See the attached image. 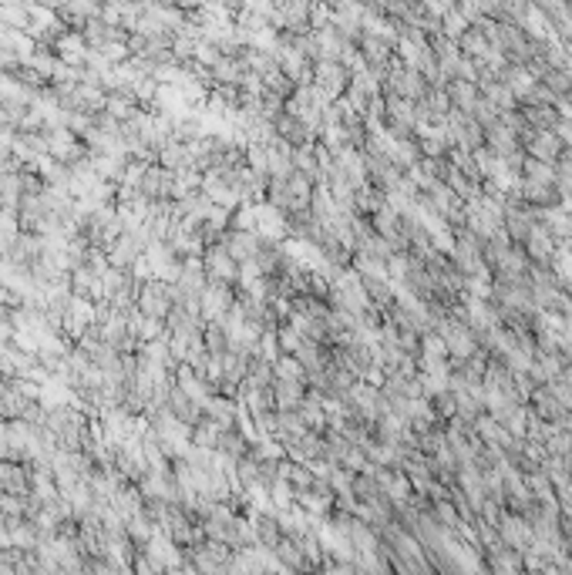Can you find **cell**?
I'll list each match as a JSON object with an SVG mask.
<instances>
[{
    "label": "cell",
    "mask_w": 572,
    "mask_h": 575,
    "mask_svg": "<svg viewBox=\"0 0 572 575\" xmlns=\"http://www.w3.org/2000/svg\"><path fill=\"white\" fill-rule=\"evenodd\" d=\"M526 149H528V158L545 162V166H556L559 155L566 151V145H562V138H559L556 132H528Z\"/></svg>",
    "instance_id": "obj_1"
},
{
    "label": "cell",
    "mask_w": 572,
    "mask_h": 575,
    "mask_svg": "<svg viewBox=\"0 0 572 575\" xmlns=\"http://www.w3.org/2000/svg\"><path fill=\"white\" fill-rule=\"evenodd\" d=\"M206 270H209L212 283H233V279H240V263L229 256L226 246L223 242H216L209 253H206Z\"/></svg>",
    "instance_id": "obj_2"
}]
</instances>
